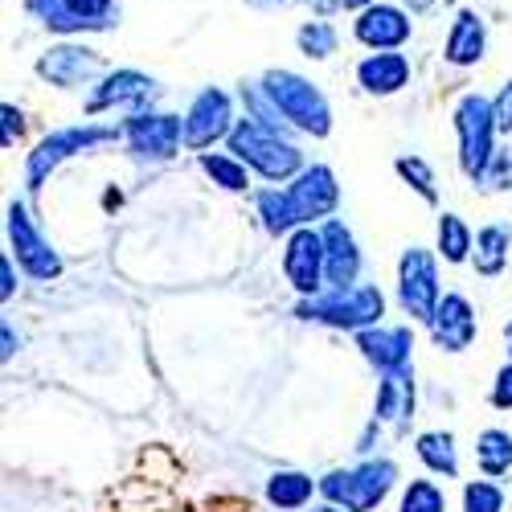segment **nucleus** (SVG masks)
I'll use <instances>...</instances> for the list:
<instances>
[{"mask_svg": "<svg viewBox=\"0 0 512 512\" xmlns=\"http://www.w3.org/2000/svg\"><path fill=\"white\" fill-rule=\"evenodd\" d=\"M230 140V152L254 168V173H263L267 181H287L300 173V148H295L291 140H283V132H275V127H263V123H254V119H238L234 123V132L226 136Z\"/></svg>", "mask_w": 512, "mask_h": 512, "instance_id": "obj_1", "label": "nucleus"}, {"mask_svg": "<svg viewBox=\"0 0 512 512\" xmlns=\"http://www.w3.org/2000/svg\"><path fill=\"white\" fill-rule=\"evenodd\" d=\"M263 91L279 107V115L300 127V132H308V136H328L332 132V107L308 78L291 74V70H267Z\"/></svg>", "mask_w": 512, "mask_h": 512, "instance_id": "obj_2", "label": "nucleus"}, {"mask_svg": "<svg viewBox=\"0 0 512 512\" xmlns=\"http://www.w3.org/2000/svg\"><path fill=\"white\" fill-rule=\"evenodd\" d=\"M455 132H459V164L472 181H484L488 164L496 160L492 152V136L500 132L496 127V111L484 95H463L455 107Z\"/></svg>", "mask_w": 512, "mask_h": 512, "instance_id": "obj_3", "label": "nucleus"}, {"mask_svg": "<svg viewBox=\"0 0 512 512\" xmlns=\"http://www.w3.org/2000/svg\"><path fill=\"white\" fill-rule=\"evenodd\" d=\"M398 480V467L390 459H373V463H361L353 467V472H332L320 480V492L340 508L345 504V512H369L377 508L381 500L390 496Z\"/></svg>", "mask_w": 512, "mask_h": 512, "instance_id": "obj_4", "label": "nucleus"}, {"mask_svg": "<svg viewBox=\"0 0 512 512\" xmlns=\"http://www.w3.org/2000/svg\"><path fill=\"white\" fill-rule=\"evenodd\" d=\"M386 300H381L377 287H345V291H328V295H312L300 304L304 320H320L332 328H369L373 320H381Z\"/></svg>", "mask_w": 512, "mask_h": 512, "instance_id": "obj_5", "label": "nucleus"}, {"mask_svg": "<svg viewBox=\"0 0 512 512\" xmlns=\"http://www.w3.org/2000/svg\"><path fill=\"white\" fill-rule=\"evenodd\" d=\"M107 140H115V127H66V132L46 136L29 152V168H25L29 189H41V181H46L66 156H74L82 148H95V144H107Z\"/></svg>", "mask_w": 512, "mask_h": 512, "instance_id": "obj_6", "label": "nucleus"}, {"mask_svg": "<svg viewBox=\"0 0 512 512\" xmlns=\"http://www.w3.org/2000/svg\"><path fill=\"white\" fill-rule=\"evenodd\" d=\"M398 291H402V308L414 320L431 324L435 308H439V279H435V259L426 250H406L398 263Z\"/></svg>", "mask_w": 512, "mask_h": 512, "instance_id": "obj_7", "label": "nucleus"}, {"mask_svg": "<svg viewBox=\"0 0 512 512\" xmlns=\"http://www.w3.org/2000/svg\"><path fill=\"white\" fill-rule=\"evenodd\" d=\"M9 242H13V254L17 263L33 275V279H58L62 275V259L50 250V242L37 234V226L29 222L25 205H9Z\"/></svg>", "mask_w": 512, "mask_h": 512, "instance_id": "obj_8", "label": "nucleus"}, {"mask_svg": "<svg viewBox=\"0 0 512 512\" xmlns=\"http://www.w3.org/2000/svg\"><path fill=\"white\" fill-rule=\"evenodd\" d=\"M287 201H291V213H295V222L300 226L316 222V218H328V213L336 209V201H340L332 168H324V164L304 168V173L295 177V185L287 189Z\"/></svg>", "mask_w": 512, "mask_h": 512, "instance_id": "obj_9", "label": "nucleus"}, {"mask_svg": "<svg viewBox=\"0 0 512 512\" xmlns=\"http://www.w3.org/2000/svg\"><path fill=\"white\" fill-rule=\"evenodd\" d=\"M230 95L218 91V87H209L193 99L189 115H185V144L189 148H209L213 140H222L234 132V123H230Z\"/></svg>", "mask_w": 512, "mask_h": 512, "instance_id": "obj_10", "label": "nucleus"}, {"mask_svg": "<svg viewBox=\"0 0 512 512\" xmlns=\"http://www.w3.org/2000/svg\"><path fill=\"white\" fill-rule=\"evenodd\" d=\"M283 271L291 279L295 291L316 295L324 287V234L316 230H295L287 238V254H283Z\"/></svg>", "mask_w": 512, "mask_h": 512, "instance_id": "obj_11", "label": "nucleus"}, {"mask_svg": "<svg viewBox=\"0 0 512 512\" xmlns=\"http://www.w3.org/2000/svg\"><path fill=\"white\" fill-rule=\"evenodd\" d=\"M185 140V119L177 115H132L127 119V144H132V152L140 156H152V160H168L177 152V144Z\"/></svg>", "mask_w": 512, "mask_h": 512, "instance_id": "obj_12", "label": "nucleus"}, {"mask_svg": "<svg viewBox=\"0 0 512 512\" xmlns=\"http://www.w3.org/2000/svg\"><path fill=\"white\" fill-rule=\"evenodd\" d=\"M353 33H357L361 46H369L373 54L377 50H398V46H406V41H410V17L398 5H369L357 17Z\"/></svg>", "mask_w": 512, "mask_h": 512, "instance_id": "obj_13", "label": "nucleus"}, {"mask_svg": "<svg viewBox=\"0 0 512 512\" xmlns=\"http://www.w3.org/2000/svg\"><path fill=\"white\" fill-rule=\"evenodd\" d=\"M99 70H103V58L87 46H54L46 58L37 62V74L46 82H54V87H62V91L78 87V82H91Z\"/></svg>", "mask_w": 512, "mask_h": 512, "instance_id": "obj_14", "label": "nucleus"}, {"mask_svg": "<svg viewBox=\"0 0 512 512\" xmlns=\"http://www.w3.org/2000/svg\"><path fill=\"white\" fill-rule=\"evenodd\" d=\"M431 336L447 353H463L476 340V312L463 295H443L435 316H431Z\"/></svg>", "mask_w": 512, "mask_h": 512, "instance_id": "obj_15", "label": "nucleus"}, {"mask_svg": "<svg viewBox=\"0 0 512 512\" xmlns=\"http://www.w3.org/2000/svg\"><path fill=\"white\" fill-rule=\"evenodd\" d=\"M320 234H324V279L332 283V291L357 287L361 254H357V242H353V234H349L345 226H340V222H328Z\"/></svg>", "mask_w": 512, "mask_h": 512, "instance_id": "obj_16", "label": "nucleus"}, {"mask_svg": "<svg viewBox=\"0 0 512 512\" xmlns=\"http://www.w3.org/2000/svg\"><path fill=\"white\" fill-rule=\"evenodd\" d=\"M152 95H156V82L148 74H140V70H115V74L103 78V87L91 95L87 111L99 115L107 107H144V103H152Z\"/></svg>", "mask_w": 512, "mask_h": 512, "instance_id": "obj_17", "label": "nucleus"}, {"mask_svg": "<svg viewBox=\"0 0 512 512\" xmlns=\"http://www.w3.org/2000/svg\"><path fill=\"white\" fill-rule=\"evenodd\" d=\"M357 345L361 353L381 369V373H394V369H410V349H414V336L410 328H361L357 332Z\"/></svg>", "mask_w": 512, "mask_h": 512, "instance_id": "obj_18", "label": "nucleus"}, {"mask_svg": "<svg viewBox=\"0 0 512 512\" xmlns=\"http://www.w3.org/2000/svg\"><path fill=\"white\" fill-rule=\"evenodd\" d=\"M357 82L369 95H398L410 82V62L398 50H377L357 66Z\"/></svg>", "mask_w": 512, "mask_h": 512, "instance_id": "obj_19", "label": "nucleus"}, {"mask_svg": "<svg viewBox=\"0 0 512 512\" xmlns=\"http://www.w3.org/2000/svg\"><path fill=\"white\" fill-rule=\"evenodd\" d=\"M484 46H488V29H484V21L476 17V13H459L455 17V25H451V33H447V62L451 66H476L480 58H484Z\"/></svg>", "mask_w": 512, "mask_h": 512, "instance_id": "obj_20", "label": "nucleus"}, {"mask_svg": "<svg viewBox=\"0 0 512 512\" xmlns=\"http://www.w3.org/2000/svg\"><path fill=\"white\" fill-rule=\"evenodd\" d=\"M410 414H414V377H410V369H394V373H386V381H381V390H377V418L406 426Z\"/></svg>", "mask_w": 512, "mask_h": 512, "instance_id": "obj_21", "label": "nucleus"}, {"mask_svg": "<svg viewBox=\"0 0 512 512\" xmlns=\"http://www.w3.org/2000/svg\"><path fill=\"white\" fill-rule=\"evenodd\" d=\"M115 9V0H62V21L58 33H78V29H103Z\"/></svg>", "mask_w": 512, "mask_h": 512, "instance_id": "obj_22", "label": "nucleus"}, {"mask_svg": "<svg viewBox=\"0 0 512 512\" xmlns=\"http://www.w3.org/2000/svg\"><path fill=\"white\" fill-rule=\"evenodd\" d=\"M508 242L512 234L504 226H484L476 234V271L480 275H500L504 263H508Z\"/></svg>", "mask_w": 512, "mask_h": 512, "instance_id": "obj_23", "label": "nucleus"}, {"mask_svg": "<svg viewBox=\"0 0 512 512\" xmlns=\"http://www.w3.org/2000/svg\"><path fill=\"white\" fill-rule=\"evenodd\" d=\"M418 459L431 467L439 476H459V459H455V439L447 431H431V435H418Z\"/></svg>", "mask_w": 512, "mask_h": 512, "instance_id": "obj_24", "label": "nucleus"}, {"mask_svg": "<svg viewBox=\"0 0 512 512\" xmlns=\"http://www.w3.org/2000/svg\"><path fill=\"white\" fill-rule=\"evenodd\" d=\"M312 492H316V484L300 472H279L267 480V500L275 508H304L312 500Z\"/></svg>", "mask_w": 512, "mask_h": 512, "instance_id": "obj_25", "label": "nucleus"}, {"mask_svg": "<svg viewBox=\"0 0 512 512\" xmlns=\"http://www.w3.org/2000/svg\"><path fill=\"white\" fill-rule=\"evenodd\" d=\"M201 168L213 177V185H222L230 193H242L250 185V173L238 156H222V152H201Z\"/></svg>", "mask_w": 512, "mask_h": 512, "instance_id": "obj_26", "label": "nucleus"}, {"mask_svg": "<svg viewBox=\"0 0 512 512\" xmlns=\"http://www.w3.org/2000/svg\"><path fill=\"white\" fill-rule=\"evenodd\" d=\"M476 459L484 467V476H504L512 467V435L508 431H484L476 443Z\"/></svg>", "mask_w": 512, "mask_h": 512, "instance_id": "obj_27", "label": "nucleus"}, {"mask_svg": "<svg viewBox=\"0 0 512 512\" xmlns=\"http://www.w3.org/2000/svg\"><path fill=\"white\" fill-rule=\"evenodd\" d=\"M439 250H443L447 263H463L467 254L476 250L472 230H467V226L455 218V213H443V218H439Z\"/></svg>", "mask_w": 512, "mask_h": 512, "instance_id": "obj_28", "label": "nucleus"}, {"mask_svg": "<svg viewBox=\"0 0 512 512\" xmlns=\"http://www.w3.org/2000/svg\"><path fill=\"white\" fill-rule=\"evenodd\" d=\"M259 218H263V226L271 234H287L291 226H300V222H295V213H291L287 193H279V189H263L259 193Z\"/></svg>", "mask_w": 512, "mask_h": 512, "instance_id": "obj_29", "label": "nucleus"}, {"mask_svg": "<svg viewBox=\"0 0 512 512\" xmlns=\"http://www.w3.org/2000/svg\"><path fill=\"white\" fill-rule=\"evenodd\" d=\"M402 512H447V500L431 480H414L402 492Z\"/></svg>", "mask_w": 512, "mask_h": 512, "instance_id": "obj_30", "label": "nucleus"}, {"mask_svg": "<svg viewBox=\"0 0 512 512\" xmlns=\"http://www.w3.org/2000/svg\"><path fill=\"white\" fill-rule=\"evenodd\" d=\"M394 168H398V173L418 189L422 201H431V205L439 201V193H435V173H431V164H426V160H418V156H402Z\"/></svg>", "mask_w": 512, "mask_h": 512, "instance_id": "obj_31", "label": "nucleus"}, {"mask_svg": "<svg viewBox=\"0 0 512 512\" xmlns=\"http://www.w3.org/2000/svg\"><path fill=\"white\" fill-rule=\"evenodd\" d=\"M300 50H304L308 58H328V54H336V29H332L328 21H308V25L300 29Z\"/></svg>", "mask_w": 512, "mask_h": 512, "instance_id": "obj_32", "label": "nucleus"}, {"mask_svg": "<svg viewBox=\"0 0 512 512\" xmlns=\"http://www.w3.org/2000/svg\"><path fill=\"white\" fill-rule=\"evenodd\" d=\"M504 508V492L488 480H476L463 488V512H500Z\"/></svg>", "mask_w": 512, "mask_h": 512, "instance_id": "obj_33", "label": "nucleus"}, {"mask_svg": "<svg viewBox=\"0 0 512 512\" xmlns=\"http://www.w3.org/2000/svg\"><path fill=\"white\" fill-rule=\"evenodd\" d=\"M25 9L46 29H58V21H62V0H25Z\"/></svg>", "mask_w": 512, "mask_h": 512, "instance_id": "obj_34", "label": "nucleus"}, {"mask_svg": "<svg viewBox=\"0 0 512 512\" xmlns=\"http://www.w3.org/2000/svg\"><path fill=\"white\" fill-rule=\"evenodd\" d=\"M508 181H512V160L504 152H496V160L488 164V173H484V185L488 189H504Z\"/></svg>", "mask_w": 512, "mask_h": 512, "instance_id": "obj_35", "label": "nucleus"}, {"mask_svg": "<svg viewBox=\"0 0 512 512\" xmlns=\"http://www.w3.org/2000/svg\"><path fill=\"white\" fill-rule=\"evenodd\" d=\"M492 406L500 410H512V361L496 373V386H492Z\"/></svg>", "mask_w": 512, "mask_h": 512, "instance_id": "obj_36", "label": "nucleus"}, {"mask_svg": "<svg viewBox=\"0 0 512 512\" xmlns=\"http://www.w3.org/2000/svg\"><path fill=\"white\" fill-rule=\"evenodd\" d=\"M492 111H496V127H500V132H512V82H504V91L496 95Z\"/></svg>", "mask_w": 512, "mask_h": 512, "instance_id": "obj_37", "label": "nucleus"}, {"mask_svg": "<svg viewBox=\"0 0 512 512\" xmlns=\"http://www.w3.org/2000/svg\"><path fill=\"white\" fill-rule=\"evenodd\" d=\"M25 123H21V111L13 103H5V148H13V140H21Z\"/></svg>", "mask_w": 512, "mask_h": 512, "instance_id": "obj_38", "label": "nucleus"}, {"mask_svg": "<svg viewBox=\"0 0 512 512\" xmlns=\"http://www.w3.org/2000/svg\"><path fill=\"white\" fill-rule=\"evenodd\" d=\"M316 5H320L324 13H328V9H345V13H353V9H361V13H365V9L373 5V0H316Z\"/></svg>", "mask_w": 512, "mask_h": 512, "instance_id": "obj_39", "label": "nucleus"}, {"mask_svg": "<svg viewBox=\"0 0 512 512\" xmlns=\"http://www.w3.org/2000/svg\"><path fill=\"white\" fill-rule=\"evenodd\" d=\"M0 279H5V283H0V295L9 300V295H13V259H0Z\"/></svg>", "mask_w": 512, "mask_h": 512, "instance_id": "obj_40", "label": "nucleus"}, {"mask_svg": "<svg viewBox=\"0 0 512 512\" xmlns=\"http://www.w3.org/2000/svg\"><path fill=\"white\" fill-rule=\"evenodd\" d=\"M246 5H254V9H287V5H295V0H246Z\"/></svg>", "mask_w": 512, "mask_h": 512, "instance_id": "obj_41", "label": "nucleus"}, {"mask_svg": "<svg viewBox=\"0 0 512 512\" xmlns=\"http://www.w3.org/2000/svg\"><path fill=\"white\" fill-rule=\"evenodd\" d=\"M410 9H414V13H422V9H431V0H410Z\"/></svg>", "mask_w": 512, "mask_h": 512, "instance_id": "obj_42", "label": "nucleus"}, {"mask_svg": "<svg viewBox=\"0 0 512 512\" xmlns=\"http://www.w3.org/2000/svg\"><path fill=\"white\" fill-rule=\"evenodd\" d=\"M504 345H508V361H512V324L504 328Z\"/></svg>", "mask_w": 512, "mask_h": 512, "instance_id": "obj_43", "label": "nucleus"}, {"mask_svg": "<svg viewBox=\"0 0 512 512\" xmlns=\"http://www.w3.org/2000/svg\"><path fill=\"white\" fill-rule=\"evenodd\" d=\"M316 512H340V508H336V504H328V508H316Z\"/></svg>", "mask_w": 512, "mask_h": 512, "instance_id": "obj_44", "label": "nucleus"}]
</instances>
